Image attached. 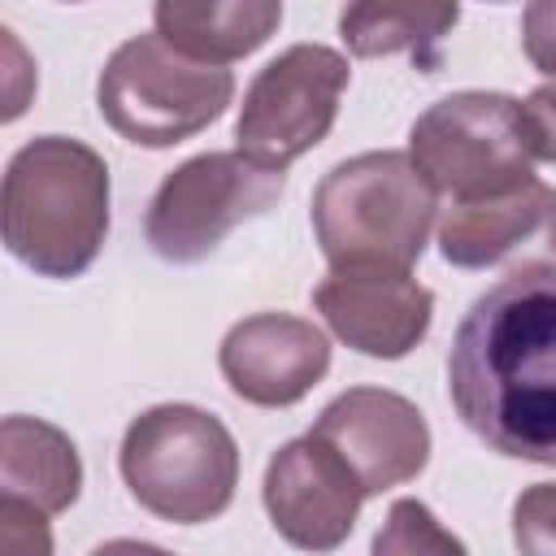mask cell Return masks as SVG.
<instances>
[{"label": "cell", "instance_id": "obj_1", "mask_svg": "<svg viewBox=\"0 0 556 556\" xmlns=\"http://www.w3.org/2000/svg\"><path fill=\"white\" fill-rule=\"evenodd\" d=\"M456 417L500 456L556 465V261L486 287L447 352Z\"/></svg>", "mask_w": 556, "mask_h": 556}, {"label": "cell", "instance_id": "obj_2", "mask_svg": "<svg viewBox=\"0 0 556 556\" xmlns=\"http://www.w3.org/2000/svg\"><path fill=\"white\" fill-rule=\"evenodd\" d=\"M4 248L43 278H78L109 235V165L96 148L39 135L13 152L0 191Z\"/></svg>", "mask_w": 556, "mask_h": 556}, {"label": "cell", "instance_id": "obj_3", "mask_svg": "<svg viewBox=\"0 0 556 556\" xmlns=\"http://www.w3.org/2000/svg\"><path fill=\"white\" fill-rule=\"evenodd\" d=\"M439 213L434 182L408 152L339 161L313 191V235L330 269H400L421 261Z\"/></svg>", "mask_w": 556, "mask_h": 556}, {"label": "cell", "instance_id": "obj_4", "mask_svg": "<svg viewBox=\"0 0 556 556\" xmlns=\"http://www.w3.org/2000/svg\"><path fill=\"white\" fill-rule=\"evenodd\" d=\"M126 491L161 521L200 526L230 508L239 486V447L230 430L195 404H156L122 434Z\"/></svg>", "mask_w": 556, "mask_h": 556}, {"label": "cell", "instance_id": "obj_5", "mask_svg": "<svg viewBox=\"0 0 556 556\" xmlns=\"http://www.w3.org/2000/svg\"><path fill=\"white\" fill-rule=\"evenodd\" d=\"M235 74L174 52L156 30L126 39L100 70V117L139 148H174L226 113Z\"/></svg>", "mask_w": 556, "mask_h": 556}, {"label": "cell", "instance_id": "obj_6", "mask_svg": "<svg viewBox=\"0 0 556 556\" xmlns=\"http://www.w3.org/2000/svg\"><path fill=\"white\" fill-rule=\"evenodd\" d=\"M408 156L456 200H491L534 178V143L521 100L456 91L434 100L408 130Z\"/></svg>", "mask_w": 556, "mask_h": 556}, {"label": "cell", "instance_id": "obj_7", "mask_svg": "<svg viewBox=\"0 0 556 556\" xmlns=\"http://www.w3.org/2000/svg\"><path fill=\"white\" fill-rule=\"evenodd\" d=\"M287 191L282 169H265L252 156L235 152H200L165 174L156 187L143 235L161 261L195 265L204 261L239 222L269 213Z\"/></svg>", "mask_w": 556, "mask_h": 556}, {"label": "cell", "instance_id": "obj_8", "mask_svg": "<svg viewBox=\"0 0 556 556\" xmlns=\"http://www.w3.org/2000/svg\"><path fill=\"white\" fill-rule=\"evenodd\" d=\"M348 78V61L326 43H295L278 52L243 91L235 122L239 152L265 169L287 174L291 161L330 135Z\"/></svg>", "mask_w": 556, "mask_h": 556}, {"label": "cell", "instance_id": "obj_9", "mask_svg": "<svg viewBox=\"0 0 556 556\" xmlns=\"http://www.w3.org/2000/svg\"><path fill=\"white\" fill-rule=\"evenodd\" d=\"M261 500L274 530L291 547L334 552L352 534L365 491L343 456L308 430L304 439H291L269 456Z\"/></svg>", "mask_w": 556, "mask_h": 556}, {"label": "cell", "instance_id": "obj_10", "mask_svg": "<svg viewBox=\"0 0 556 556\" xmlns=\"http://www.w3.org/2000/svg\"><path fill=\"white\" fill-rule=\"evenodd\" d=\"M313 434L343 456L365 495L413 482L430 460V426L421 408L382 387H352L334 395Z\"/></svg>", "mask_w": 556, "mask_h": 556}, {"label": "cell", "instance_id": "obj_11", "mask_svg": "<svg viewBox=\"0 0 556 556\" xmlns=\"http://www.w3.org/2000/svg\"><path fill=\"white\" fill-rule=\"evenodd\" d=\"M313 308L361 356L400 361L426 339L434 295L400 269H330L313 287Z\"/></svg>", "mask_w": 556, "mask_h": 556}, {"label": "cell", "instance_id": "obj_12", "mask_svg": "<svg viewBox=\"0 0 556 556\" xmlns=\"http://www.w3.org/2000/svg\"><path fill=\"white\" fill-rule=\"evenodd\" d=\"M226 387L256 408L300 404L330 369V339L291 313H256L226 330L217 348Z\"/></svg>", "mask_w": 556, "mask_h": 556}, {"label": "cell", "instance_id": "obj_13", "mask_svg": "<svg viewBox=\"0 0 556 556\" xmlns=\"http://www.w3.org/2000/svg\"><path fill=\"white\" fill-rule=\"evenodd\" d=\"M439 252L456 269H486L521 252H556V187L530 178L491 200H456L439 222Z\"/></svg>", "mask_w": 556, "mask_h": 556}, {"label": "cell", "instance_id": "obj_14", "mask_svg": "<svg viewBox=\"0 0 556 556\" xmlns=\"http://www.w3.org/2000/svg\"><path fill=\"white\" fill-rule=\"evenodd\" d=\"M83 491V460L65 430L39 417H4L0 426V500H22L39 513H65Z\"/></svg>", "mask_w": 556, "mask_h": 556}, {"label": "cell", "instance_id": "obj_15", "mask_svg": "<svg viewBox=\"0 0 556 556\" xmlns=\"http://www.w3.org/2000/svg\"><path fill=\"white\" fill-rule=\"evenodd\" d=\"M156 35L200 61V65H226L248 52H256L278 26H282V4L278 0H165L152 9Z\"/></svg>", "mask_w": 556, "mask_h": 556}, {"label": "cell", "instance_id": "obj_16", "mask_svg": "<svg viewBox=\"0 0 556 556\" xmlns=\"http://www.w3.org/2000/svg\"><path fill=\"white\" fill-rule=\"evenodd\" d=\"M456 4H348L339 13V35L352 56H391V52H421L439 43L456 26Z\"/></svg>", "mask_w": 556, "mask_h": 556}, {"label": "cell", "instance_id": "obj_17", "mask_svg": "<svg viewBox=\"0 0 556 556\" xmlns=\"http://www.w3.org/2000/svg\"><path fill=\"white\" fill-rule=\"evenodd\" d=\"M369 556H469V552L421 500H395L374 534Z\"/></svg>", "mask_w": 556, "mask_h": 556}, {"label": "cell", "instance_id": "obj_18", "mask_svg": "<svg viewBox=\"0 0 556 556\" xmlns=\"http://www.w3.org/2000/svg\"><path fill=\"white\" fill-rule=\"evenodd\" d=\"M513 543L521 556H556V482H534L513 500Z\"/></svg>", "mask_w": 556, "mask_h": 556}, {"label": "cell", "instance_id": "obj_19", "mask_svg": "<svg viewBox=\"0 0 556 556\" xmlns=\"http://www.w3.org/2000/svg\"><path fill=\"white\" fill-rule=\"evenodd\" d=\"M0 556H52L48 513L22 500H0Z\"/></svg>", "mask_w": 556, "mask_h": 556}, {"label": "cell", "instance_id": "obj_20", "mask_svg": "<svg viewBox=\"0 0 556 556\" xmlns=\"http://www.w3.org/2000/svg\"><path fill=\"white\" fill-rule=\"evenodd\" d=\"M521 48L539 74L556 78V0H534L521 13Z\"/></svg>", "mask_w": 556, "mask_h": 556}, {"label": "cell", "instance_id": "obj_21", "mask_svg": "<svg viewBox=\"0 0 556 556\" xmlns=\"http://www.w3.org/2000/svg\"><path fill=\"white\" fill-rule=\"evenodd\" d=\"M521 109H526L534 161H552V165H556V83L534 87V91L521 100Z\"/></svg>", "mask_w": 556, "mask_h": 556}, {"label": "cell", "instance_id": "obj_22", "mask_svg": "<svg viewBox=\"0 0 556 556\" xmlns=\"http://www.w3.org/2000/svg\"><path fill=\"white\" fill-rule=\"evenodd\" d=\"M91 556H174L156 543H139V539H113V543H100Z\"/></svg>", "mask_w": 556, "mask_h": 556}]
</instances>
